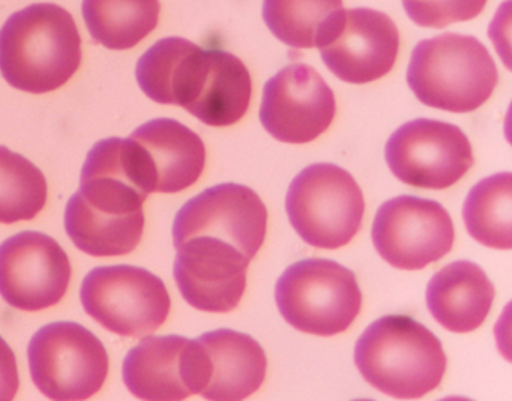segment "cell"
Returning <instances> with one entry per match:
<instances>
[{
    "label": "cell",
    "instance_id": "cell-18",
    "mask_svg": "<svg viewBox=\"0 0 512 401\" xmlns=\"http://www.w3.org/2000/svg\"><path fill=\"white\" fill-rule=\"evenodd\" d=\"M494 295L493 283L484 269L469 260H458L431 278L427 307L443 328L464 334L475 331L485 322Z\"/></svg>",
    "mask_w": 512,
    "mask_h": 401
},
{
    "label": "cell",
    "instance_id": "cell-1",
    "mask_svg": "<svg viewBox=\"0 0 512 401\" xmlns=\"http://www.w3.org/2000/svg\"><path fill=\"white\" fill-rule=\"evenodd\" d=\"M80 64L79 29L59 5H31L14 13L0 29V73L19 91H56L70 82Z\"/></svg>",
    "mask_w": 512,
    "mask_h": 401
},
{
    "label": "cell",
    "instance_id": "cell-2",
    "mask_svg": "<svg viewBox=\"0 0 512 401\" xmlns=\"http://www.w3.org/2000/svg\"><path fill=\"white\" fill-rule=\"evenodd\" d=\"M355 364L370 385L398 400L434 391L446 371L439 338L409 316L380 317L355 346Z\"/></svg>",
    "mask_w": 512,
    "mask_h": 401
},
{
    "label": "cell",
    "instance_id": "cell-16",
    "mask_svg": "<svg viewBox=\"0 0 512 401\" xmlns=\"http://www.w3.org/2000/svg\"><path fill=\"white\" fill-rule=\"evenodd\" d=\"M130 139L142 146L155 193L187 190L205 170V143L175 119L146 122L131 133Z\"/></svg>",
    "mask_w": 512,
    "mask_h": 401
},
{
    "label": "cell",
    "instance_id": "cell-23",
    "mask_svg": "<svg viewBox=\"0 0 512 401\" xmlns=\"http://www.w3.org/2000/svg\"><path fill=\"white\" fill-rule=\"evenodd\" d=\"M463 218L467 232L479 244L496 250H511V173H497L476 184L467 194Z\"/></svg>",
    "mask_w": 512,
    "mask_h": 401
},
{
    "label": "cell",
    "instance_id": "cell-6",
    "mask_svg": "<svg viewBox=\"0 0 512 401\" xmlns=\"http://www.w3.org/2000/svg\"><path fill=\"white\" fill-rule=\"evenodd\" d=\"M28 358L32 380L50 400H88L109 374V355L100 338L74 322L43 326L29 343Z\"/></svg>",
    "mask_w": 512,
    "mask_h": 401
},
{
    "label": "cell",
    "instance_id": "cell-24",
    "mask_svg": "<svg viewBox=\"0 0 512 401\" xmlns=\"http://www.w3.org/2000/svg\"><path fill=\"white\" fill-rule=\"evenodd\" d=\"M343 0H263V20L277 40L292 49H317Z\"/></svg>",
    "mask_w": 512,
    "mask_h": 401
},
{
    "label": "cell",
    "instance_id": "cell-13",
    "mask_svg": "<svg viewBox=\"0 0 512 401\" xmlns=\"http://www.w3.org/2000/svg\"><path fill=\"white\" fill-rule=\"evenodd\" d=\"M335 112L334 92L323 77L310 65L293 64L266 83L259 116L278 142L305 145L331 127Z\"/></svg>",
    "mask_w": 512,
    "mask_h": 401
},
{
    "label": "cell",
    "instance_id": "cell-15",
    "mask_svg": "<svg viewBox=\"0 0 512 401\" xmlns=\"http://www.w3.org/2000/svg\"><path fill=\"white\" fill-rule=\"evenodd\" d=\"M176 250L173 275L191 307L206 313H229L238 307L247 287L248 257L211 236L188 239Z\"/></svg>",
    "mask_w": 512,
    "mask_h": 401
},
{
    "label": "cell",
    "instance_id": "cell-19",
    "mask_svg": "<svg viewBox=\"0 0 512 401\" xmlns=\"http://www.w3.org/2000/svg\"><path fill=\"white\" fill-rule=\"evenodd\" d=\"M205 61L202 47L184 38H164L137 62V83L155 103L187 110L199 91Z\"/></svg>",
    "mask_w": 512,
    "mask_h": 401
},
{
    "label": "cell",
    "instance_id": "cell-26",
    "mask_svg": "<svg viewBox=\"0 0 512 401\" xmlns=\"http://www.w3.org/2000/svg\"><path fill=\"white\" fill-rule=\"evenodd\" d=\"M487 0H403L407 16L421 28L440 29L482 13Z\"/></svg>",
    "mask_w": 512,
    "mask_h": 401
},
{
    "label": "cell",
    "instance_id": "cell-8",
    "mask_svg": "<svg viewBox=\"0 0 512 401\" xmlns=\"http://www.w3.org/2000/svg\"><path fill=\"white\" fill-rule=\"evenodd\" d=\"M386 163L395 178L412 187L445 190L473 166L472 145L457 125L416 119L389 137Z\"/></svg>",
    "mask_w": 512,
    "mask_h": 401
},
{
    "label": "cell",
    "instance_id": "cell-4",
    "mask_svg": "<svg viewBox=\"0 0 512 401\" xmlns=\"http://www.w3.org/2000/svg\"><path fill=\"white\" fill-rule=\"evenodd\" d=\"M278 310L307 334L332 337L349 329L362 307L356 275L328 259H305L284 271L275 287Z\"/></svg>",
    "mask_w": 512,
    "mask_h": 401
},
{
    "label": "cell",
    "instance_id": "cell-22",
    "mask_svg": "<svg viewBox=\"0 0 512 401\" xmlns=\"http://www.w3.org/2000/svg\"><path fill=\"white\" fill-rule=\"evenodd\" d=\"M65 230L74 245L89 256H124L136 250L142 241L145 215L112 217L70 199L65 209Z\"/></svg>",
    "mask_w": 512,
    "mask_h": 401
},
{
    "label": "cell",
    "instance_id": "cell-21",
    "mask_svg": "<svg viewBox=\"0 0 512 401\" xmlns=\"http://www.w3.org/2000/svg\"><path fill=\"white\" fill-rule=\"evenodd\" d=\"M160 0H83L89 34L110 50L133 49L155 31Z\"/></svg>",
    "mask_w": 512,
    "mask_h": 401
},
{
    "label": "cell",
    "instance_id": "cell-12",
    "mask_svg": "<svg viewBox=\"0 0 512 401\" xmlns=\"http://www.w3.org/2000/svg\"><path fill=\"white\" fill-rule=\"evenodd\" d=\"M122 377L140 400H185L205 389L208 355L199 340L179 335L146 337L125 356Z\"/></svg>",
    "mask_w": 512,
    "mask_h": 401
},
{
    "label": "cell",
    "instance_id": "cell-25",
    "mask_svg": "<svg viewBox=\"0 0 512 401\" xmlns=\"http://www.w3.org/2000/svg\"><path fill=\"white\" fill-rule=\"evenodd\" d=\"M47 202V181L23 155L0 146V223L14 224L37 217Z\"/></svg>",
    "mask_w": 512,
    "mask_h": 401
},
{
    "label": "cell",
    "instance_id": "cell-7",
    "mask_svg": "<svg viewBox=\"0 0 512 401\" xmlns=\"http://www.w3.org/2000/svg\"><path fill=\"white\" fill-rule=\"evenodd\" d=\"M80 298L92 319L122 337L152 334L164 325L172 307L163 280L133 265L92 269Z\"/></svg>",
    "mask_w": 512,
    "mask_h": 401
},
{
    "label": "cell",
    "instance_id": "cell-5",
    "mask_svg": "<svg viewBox=\"0 0 512 401\" xmlns=\"http://www.w3.org/2000/svg\"><path fill=\"white\" fill-rule=\"evenodd\" d=\"M286 211L302 241L311 247L337 250L361 229L364 194L347 170L335 164H313L290 184Z\"/></svg>",
    "mask_w": 512,
    "mask_h": 401
},
{
    "label": "cell",
    "instance_id": "cell-10",
    "mask_svg": "<svg viewBox=\"0 0 512 401\" xmlns=\"http://www.w3.org/2000/svg\"><path fill=\"white\" fill-rule=\"evenodd\" d=\"M374 247L385 262L416 271L445 257L454 245V224L434 200L398 196L380 206L373 223Z\"/></svg>",
    "mask_w": 512,
    "mask_h": 401
},
{
    "label": "cell",
    "instance_id": "cell-3",
    "mask_svg": "<svg viewBox=\"0 0 512 401\" xmlns=\"http://www.w3.org/2000/svg\"><path fill=\"white\" fill-rule=\"evenodd\" d=\"M499 82L487 47L469 35L443 34L413 49L407 83L425 106L469 113L487 103Z\"/></svg>",
    "mask_w": 512,
    "mask_h": 401
},
{
    "label": "cell",
    "instance_id": "cell-9",
    "mask_svg": "<svg viewBox=\"0 0 512 401\" xmlns=\"http://www.w3.org/2000/svg\"><path fill=\"white\" fill-rule=\"evenodd\" d=\"M317 49L338 79L367 85L394 68L400 34L385 13L370 8L341 10L326 26Z\"/></svg>",
    "mask_w": 512,
    "mask_h": 401
},
{
    "label": "cell",
    "instance_id": "cell-14",
    "mask_svg": "<svg viewBox=\"0 0 512 401\" xmlns=\"http://www.w3.org/2000/svg\"><path fill=\"white\" fill-rule=\"evenodd\" d=\"M70 281V259L46 233L22 232L0 244V296L11 307H53L64 298Z\"/></svg>",
    "mask_w": 512,
    "mask_h": 401
},
{
    "label": "cell",
    "instance_id": "cell-17",
    "mask_svg": "<svg viewBox=\"0 0 512 401\" xmlns=\"http://www.w3.org/2000/svg\"><path fill=\"white\" fill-rule=\"evenodd\" d=\"M197 340L208 355L209 379L200 392L206 400H245L265 382L268 359L263 347L250 335L217 329Z\"/></svg>",
    "mask_w": 512,
    "mask_h": 401
},
{
    "label": "cell",
    "instance_id": "cell-11",
    "mask_svg": "<svg viewBox=\"0 0 512 401\" xmlns=\"http://www.w3.org/2000/svg\"><path fill=\"white\" fill-rule=\"evenodd\" d=\"M268 209L257 193L239 184L208 188L188 200L173 223L175 248L196 236L229 242L254 259L266 238Z\"/></svg>",
    "mask_w": 512,
    "mask_h": 401
},
{
    "label": "cell",
    "instance_id": "cell-27",
    "mask_svg": "<svg viewBox=\"0 0 512 401\" xmlns=\"http://www.w3.org/2000/svg\"><path fill=\"white\" fill-rule=\"evenodd\" d=\"M20 377L17 359L7 341L0 337V401H10L19 392Z\"/></svg>",
    "mask_w": 512,
    "mask_h": 401
},
{
    "label": "cell",
    "instance_id": "cell-20",
    "mask_svg": "<svg viewBox=\"0 0 512 401\" xmlns=\"http://www.w3.org/2000/svg\"><path fill=\"white\" fill-rule=\"evenodd\" d=\"M253 83L241 59L224 50H206L205 71L187 112L209 127H229L250 107Z\"/></svg>",
    "mask_w": 512,
    "mask_h": 401
}]
</instances>
